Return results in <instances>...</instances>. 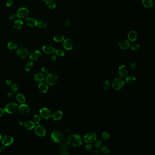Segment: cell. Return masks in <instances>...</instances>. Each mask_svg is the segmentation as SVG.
<instances>
[{
    "label": "cell",
    "instance_id": "38",
    "mask_svg": "<svg viewBox=\"0 0 155 155\" xmlns=\"http://www.w3.org/2000/svg\"><path fill=\"white\" fill-rule=\"evenodd\" d=\"M55 52L57 55L60 56H62L65 55L64 52H63V51L60 50V49H57V50H55Z\"/></svg>",
    "mask_w": 155,
    "mask_h": 155
},
{
    "label": "cell",
    "instance_id": "44",
    "mask_svg": "<svg viewBox=\"0 0 155 155\" xmlns=\"http://www.w3.org/2000/svg\"><path fill=\"white\" fill-rule=\"evenodd\" d=\"M92 146L91 144L87 145L85 147L86 150H87V151H89L91 150H92Z\"/></svg>",
    "mask_w": 155,
    "mask_h": 155
},
{
    "label": "cell",
    "instance_id": "40",
    "mask_svg": "<svg viewBox=\"0 0 155 155\" xmlns=\"http://www.w3.org/2000/svg\"><path fill=\"white\" fill-rule=\"evenodd\" d=\"M131 48L132 50H133L134 51H137L139 49V45L137 44H133L131 45Z\"/></svg>",
    "mask_w": 155,
    "mask_h": 155
},
{
    "label": "cell",
    "instance_id": "6",
    "mask_svg": "<svg viewBox=\"0 0 155 155\" xmlns=\"http://www.w3.org/2000/svg\"><path fill=\"white\" fill-rule=\"evenodd\" d=\"M29 10L26 7H21L16 12V16L19 18H26L29 15Z\"/></svg>",
    "mask_w": 155,
    "mask_h": 155
},
{
    "label": "cell",
    "instance_id": "52",
    "mask_svg": "<svg viewBox=\"0 0 155 155\" xmlns=\"http://www.w3.org/2000/svg\"><path fill=\"white\" fill-rule=\"evenodd\" d=\"M12 96V94H11V92H9V93H8V94H7V97H10L11 96Z\"/></svg>",
    "mask_w": 155,
    "mask_h": 155
},
{
    "label": "cell",
    "instance_id": "32",
    "mask_svg": "<svg viewBox=\"0 0 155 155\" xmlns=\"http://www.w3.org/2000/svg\"><path fill=\"white\" fill-rule=\"evenodd\" d=\"M33 66V63L32 61H29L26 63V70L27 71H29L31 70Z\"/></svg>",
    "mask_w": 155,
    "mask_h": 155
},
{
    "label": "cell",
    "instance_id": "5",
    "mask_svg": "<svg viewBox=\"0 0 155 155\" xmlns=\"http://www.w3.org/2000/svg\"><path fill=\"white\" fill-rule=\"evenodd\" d=\"M97 139V135L95 132H90L84 136L85 142L88 143H92L95 142Z\"/></svg>",
    "mask_w": 155,
    "mask_h": 155
},
{
    "label": "cell",
    "instance_id": "13",
    "mask_svg": "<svg viewBox=\"0 0 155 155\" xmlns=\"http://www.w3.org/2000/svg\"><path fill=\"white\" fill-rule=\"evenodd\" d=\"M119 74L120 76L124 78L126 77L128 75V70L126 66L124 65L120 66L119 68Z\"/></svg>",
    "mask_w": 155,
    "mask_h": 155
},
{
    "label": "cell",
    "instance_id": "15",
    "mask_svg": "<svg viewBox=\"0 0 155 155\" xmlns=\"http://www.w3.org/2000/svg\"><path fill=\"white\" fill-rule=\"evenodd\" d=\"M43 51L44 52L47 54H52V53L55 52V49L54 47L50 44H47L45 45L42 48Z\"/></svg>",
    "mask_w": 155,
    "mask_h": 155
},
{
    "label": "cell",
    "instance_id": "47",
    "mask_svg": "<svg viewBox=\"0 0 155 155\" xmlns=\"http://www.w3.org/2000/svg\"><path fill=\"white\" fill-rule=\"evenodd\" d=\"M5 110L4 109L0 108V116H2L5 114Z\"/></svg>",
    "mask_w": 155,
    "mask_h": 155
},
{
    "label": "cell",
    "instance_id": "11",
    "mask_svg": "<svg viewBox=\"0 0 155 155\" xmlns=\"http://www.w3.org/2000/svg\"><path fill=\"white\" fill-rule=\"evenodd\" d=\"M63 47L67 51H71L74 47L73 42L70 39H66L63 42Z\"/></svg>",
    "mask_w": 155,
    "mask_h": 155
},
{
    "label": "cell",
    "instance_id": "20",
    "mask_svg": "<svg viewBox=\"0 0 155 155\" xmlns=\"http://www.w3.org/2000/svg\"><path fill=\"white\" fill-rule=\"evenodd\" d=\"M128 39L131 42L135 41L137 38V33L135 31H131L128 34Z\"/></svg>",
    "mask_w": 155,
    "mask_h": 155
},
{
    "label": "cell",
    "instance_id": "30",
    "mask_svg": "<svg viewBox=\"0 0 155 155\" xmlns=\"http://www.w3.org/2000/svg\"><path fill=\"white\" fill-rule=\"evenodd\" d=\"M136 79L134 76H130L127 77L126 79V82L127 84H131L134 83Z\"/></svg>",
    "mask_w": 155,
    "mask_h": 155
},
{
    "label": "cell",
    "instance_id": "14",
    "mask_svg": "<svg viewBox=\"0 0 155 155\" xmlns=\"http://www.w3.org/2000/svg\"><path fill=\"white\" fill-rule=\"evenodd\" d=\"M36 133L40 137L44 136L46 133V130L45 127L42 126H37L35 128Z\"/></svg>",
    "mask_w": 155,
    "mask_h": 155
},
{
    "label": "cell",
    "instance_id": "33",
    "mask_svg": "<svg viewBox=\"0 0 155 155\" xmlns=\"http://www.w3.org/2000/svg\"><path fill=\"white\" fill-rule=\"evenodd\" d=\"M37 25H38V26L40 28H44L47 26V23L43 21H40L39 22H38Z\"/></svg>",
    "mask_w": 155,
    "mask_h": 155
},
{
    "label": "cell",
    "instance_id": "39",
    "mask_svg": "<svg viewBox=\"0 0 155 155\" xmlns=\"http://www.w3.org/2000/svg\"><path fill=\"white\" fill-rule=\"evenodd\" d=\"M109 87H110V82H109V81L106 80L103 83V88L106 90L109 88Z\"/></svg>",
    "mask_w": 155,
    "mask_h": 155
},
{
    "label": "cell",
    "instance_id": "16",
    "mask_svg": "<svg viewBox=\"0 0 155 155\" xmlns=\"http://www.w3.org/2000/svg\"><path fill=\"white\" fill-rule=\"evenodd\" d=\"M13 137L10 136L6 135L3 137L2 142L4 146H9L13 142Z\"/></svg>",
    "mask_w": 155,
    "mask_h": 155
},
{
    "label": "cell",
    "instance_id": "7",
    "mask_svg": "<svg viewBox=\"0 0 155 155\" xmlns=\"http://www.w3.org/2000/svg\"><path fill=\"white\" fill-rule=\"evenodd\" d=\"M18 106L15 103H10L8 104L5 108V112L8 113H13L17 110Z\"/></svg>",
    "mask_w": 155,
    "mask_h": 155
},
{
    "label": "cell",
    "instance_id": "46",
    "mask_svg": "<svg viewBox=\"0 0 155 155\" xmlns=\"http://www.w3.org/2000/svg\"><path fill=\"white\" fill-rule=\"evenodd\" d=\"M130 67L132 69H135L137 68V65L136 64V63H132L131 64Z\"/></svg>",
    "mask_w": 155,
    "mask_h": 155
},
{
    "label": "cell",
    "instance_id": "43",
    "mask_svg": "<svg viewBox=\"0 0 155 155\" xmlns=\"http://www.w3.org/2000/svg\"><path fill=\"white\" fill-rule=\"evenodd\" d=\"M13 3L12 0H7L6 2V5L7 7H10Z\"/></svg>",
    "mask_w": 155,
    "mask_h": 155
},
{
    "label": "cell",
    "instance_id": "51",
    "mask_svg": "<svg viewBox=\"0 0 155 155\" xmlns=\"http://www.w3.org/2000/svg\"><path fill=\"white\" fill-rule=\"evenodd\" d=\"M100 150H99V149H97V150H95V151L94 152V153L96 155H98V154H99L100 153Z\"/></svg>",
    "mask_w": 155,
    "mask_h": 155
},
{
    "label": "cell",
    "instance_id": "19",
    "mask_svg": "<svg viewBox=\"0 0 155 155\" xmlns=\"http://www.w3.org/2000/svg\"><path fill=\"white\" fill-rule=\"evenodd\" d=\"M26 22L27 25L31 27L36 26L37 25L38 21L36 19L32 17H28L26 19Z\"/></svg>",
    "mask_w": 155,
    "mask_h": 155
},
{
    "label": "cell",
    "instance_id": "9",
    "mask_svg": "<svg viewBox=\"0 0 155 155\" xmlns=\"http://www.w3.org/2000/svg\"><path fill=\"white\" fill-rule=\"evenodd\" d=\"M16 52L17 55L22 58H26L29 54V52L27 50L26 48L23 47H20L18 48Z\"/></svg>",
    "mask_w": 155,
    "mask_h": 155
},
{
    "label": "cell",
    "instance_id": "3",
    "mask_svg": "<svg viewBox=\"0 0 155 155\" xmlns=\"http://www.w3.org/2000/svg\"><path fill=\"white\" fill-rule=\"evenodd\" d=\"M46 80L47 82L51 86L55 85L58 82V77L54 74H48Z\"/></svg>",
    "mask_w": 155,
    "mask_h": 155
},
{
    "label": "cell",
    "instance_id": "45",
    "mask_svg": "<svg viewBox=\"0 0 155 155\" xmlns=\"http://www.w3.org/2000/svg\"><path fill=\"white\" fill-rule=\"evenodd\" d=\"M42 71L43 72L47 74V75H48V74H49V71H48V69L46 67H42Z\"/></svg>",
    "mask_w": 155,
    "mask_h": 155
},
{
    "label": "cell",
    "instance_id": "36",
    "mask_svg": "<svg viewBox=\"0 0 155 155\" xmlns=\"http://www.w3.org/2000/svg\"><path fill=\"white\" fill-rule=\"evenodd\" d=\"M102 137L104 140H108L110 137V135L107 132H104L102 134Z\"/></svg>",
    "mask_w": 155,
    "mask_h": 155
},
{
    "label": "cell",
    "instance_id": "17",
    "mask_svg": "<svg viewBox=\"0 0 155 155\" xmlns=\"http://www.w3.org/2000/svg\"><path fill=\"white\" fill-rule=\"evenodd\" d=\"M119 46L121 49L126 50L129 48L130 46V43L128 40H122L119 42Z\"/></svg>",
    "mask_w": 155,
    "mask_h": 155
},
{
    "label": "cell",
    "instance_id": "26",
    "mask_svg": "<svg viewBox=\"0 0 155 155\" xmlns=\"http://www.w3.org/2000/svg\"><path fill=\"white\" fill-rule=\"evenodd\" d=\"M142 4L146 8H151L153 5V0H142Z\"/></svg>",
    "mask_w": 155,
    "mask_h": 155
},
{
    "label": "cell",
    "instance_id": "2",
    "mask_svg": "<svg viewBox=\"0 0 155 155\" xmlns=\"http://www.w3.org/2000/svg\"><path fill=\"white\" fill-rule=\"evenodd\" d=\"M51 138L54 142L59 143L62 142L64 136L61 132L58 130H55L52 131L51 134Z\"/></svg>",
    "mask_w": 155,
    "mask_h": 155
},
{
    "label": "cell",
    "instance_id": "21",
    "mask_svg": "<svg viewBox=\"0 0 155 155\" xmlns=\"http://www.w3.org/2000/svg\"><path fill=\"white\" fill-rule=\"evenodd\" d=\"M23 25V23L20 19H17L14 22V27L16 30H20L22 28Z\"/></svg>",
    "mask_w": 155,
    "mask_h": 155
},
{
    "label": "cell",
    "instance_id": "22",
    "mask_svg": "<svg viewBox=\"0 0 155 155\" xmlns=\"http://www.w3.org/2000/svg\"><path fill=\"white\" fill-rule=\"evenodd\" d=\"M59 151L60 153L62 155H68V151L67 147L65 144L60 145L59 146Z\"/></svg>",
    "mask_w": 155,
    "mask_h": 155
},
{
    "label": "cell",
    "instance_id": "4",
    "mask_svg": "<svg viewBox=\"0 0 155 155\" xmlns=\"http://www.w3.org/2000/svg\"><path fill=\"white\" fill-rule=\"evenodd\" d=\"M125 82L121 78L114 79L113 82L112 87L116 91H119L123 87Z\"/></svg>",
    "mask_w": 155,
    "mask_h": 155
},
{
    "label": "cell",
    "instance_id": "34",
    "mask_svg": "<svg viewBox=\"0 0 155 155\" xmlns=\"http://www.w3.org/2000/svg\"><path fill=\"white\" fill-rule=\"evenodd\" d=\"M11 89L13 93H16L18 91V86L17 84H12L11 86Z\"/></svg>",
    "mask_w": 155,
    "mask_h": 155
},
{
    "label": "cell",
    "instance_id": "28",
    "mask_svg": "<svg viewBox=\"0 0 155 155\" xmlns=\"http://www.w3.org/2000/svg\"><path fill=\"white\" fill-rule=\"evenodd\" d=\"M64 39V37L62 35L60 34H57L54 37V40L56 42H61L63 41Z\"/></svg>",
    "mask_w": 155,
    "mask_h": 155
},
{
    "label": "cell",
    "instance_id": "12",
    "mask_svg": "<svg viewBox=\"0 0 155 155\" xmlns=\"http://www.w3.org/2000/svg\"><path fill=\"white\" fill-rule=\"evenodd\" d=\"M40 113L41 116L44 118L48 119L50 118L52 116V113L47 108H43L40 110Z\"/></svg>",
    "mask_w": 155,
    "mask_h": 155
},
{
    "label": "cell",
    "instance_id": "27",
    "mask_svg": "<svg viewBox=\"0 0 155 155\" xmlns=\"http://www.w3.org/2000/svg\"><path fill=\"white\" fill-rule=\"evenodd\" d=\"M34 79L36 82H41L45 79V76L43 74L39 73L35 75Z\"/></svg>",
    "mask_w": 155,
    "mask_h": 155
},
{
    "label": "cell",
    "instance_id": "18",
    "mask_svg": "<svg viewBox=\"0 0 155 155\" xmlns=\"http://www.w3.org/2000/svg\"><path fill=\"white\" fill-rule=\"evenodd\" d=\"M38 88L41 92L42 93H46L48 92L49 87L48 83L45 82H42L40 83L38 85Z\"/></svg>",
    "mask_w": 155,
    "mask_h": 155
},
{
    "label": "cell",
    "instance_id": "35",
    "mask_svg": "<svg viewBox=\"0 0 155 155\" xmlns=\"http://www.w3.org/2000/svg\"><path fill=\"white\" fill-rule=\"evenodd\" d=\"M101 152L104 154H108L110 153V150L108 147H103L101 149Z\"/></svg>",
    "mask_w": 155,
    "mask_h": 155
},
{
    "label": "cell",
    "instance_id": "48",
    "mask_svg": "<svg viewBox=\"0 0 155 155\" xmlns=\"http://www.w3.org/2000/svg\"><path fill=\"white\" fill-rule=\"evenodd\" d=\"M70 24H71V21H70V20L69 19L66 20V21H65V25L66 26H68Z\"/></svg>",
    "mask_w": 155,
    "mask_h": 155
},
{
    "label": "cell",
    "instance_id": "54",
    "mask_svg": "<svg viewBox=\"0 0 155 155\" xmlns=\"http://www.w3.org/2000/svg\"><path fill=\"white\" fill-rule=\"evenodd\" d=\"M1 139H2V136H1V134H0V142Z\"/></svg>",
    "mask_w": 155,
    "mask_h": 155
},
{
    "label": "cell",
    "instance_id": "50",
    "mask_svg": "<svg viewBox=\"0 0 155 155\" xmlns=\"http://www.w3.org/2000/svg\"><path fill=\"white\" fill-rule=\"evenodd\" d=\"M11 82H11V80H7L6 81V83L8 85H11Z\"/></svg>",
    "mask_w": 155,
    "mask_h": 155
},
{
    "label": "cell",
    "instance_id": "31",
    "mask_svg": "<svg viewBox=\"0 0 155 155\" xmlns=\"http://www.w3.org/2000/svg\"><path fill=\"white\" fill-rule=\"evenodd\" d=\"M16 99L20 103H23L25 102V98L23 95L21 94H18L16 96Z\"/></svg>",
    "mask_w": 155,
    "mask_h": 155
},
{
    "label": "cell",
    "instance_id": "41",
    "mask_svg": "<svg viewBox=\"0 0 155 155\" xmlns=\"http://www.w3.org/2000/svg\"><path fill=\"white\" fill-rule=\"evenodd\" d=\"M102 143H103V142L101 140H98L96 142H95L94 146L96 148H98L101 147V146L102 145Z\"/></svg>",
    "mask_w": 155,
    "mask_h": 155
},
{
    "label": "cell",
    "instance_id": "24",
    "mask_svg": "<svg viewBox=\"0 0 155 155\" xmlns=\"http://www.w3.org/2000/svg\"><path fill=\"white\" fill-rule=\"evenodd\" d=\"M45 2L47 6L50 9H54L56 6V2L55 0H46Z\"/></svg>",
    "mask_w": 155,
    "mask_h": 155
},
{
    "label": "cell",
    "instance_id": "42",
    "mask_svg": "<svg viewBox=\"0 0 155 155\" xmlns=\"http://www.w3.org/2000/svg\"><path fill=\"white\" fill-rule=\"evenodd\" d=\"M16 17H17L16 15H15V14H11V15H10L9 16V19L10 21H13L16 18Z\"/></svg>",
    "mask_w": 155,
    "mask_h": 155
},
{
    "label": "cell",
    "instance_id": "23",
    "mask_svg": "<svg viewBox=\"0 0 155 155\" xmlns=\"http://www.w3.org/2000/svg\"><path fill=\"white\" fill-rule=\"evenodd\" d=\"M62 115H63L62 112L60 110H58L56 111L55 113H53L52 116L55 121H57L60 120V119L62 118Z\"/></svg>",
    "mask_w": 155,
    "mask_h": 155
},
{
    "label": "cell",
    "instance_id": "25",
    "mask_svg": "<svg viewBox=\"0 0 155 155\" xmlns=\"http://www.w3.org/2000/svg\"><path fill=\"white\" fill-rule=\"evenodd\" d=\"M35 124L34 122L32 121H27L25 122L24 126L27 130H31L34 128Z\"/></svg>",
    "mask_w": 155,
    "mask_h": 155
},
{
    "label": "cell",
    "instance_id": "10",
    "mask_svg": "<svg viewBox=\"0 0 155 155\" xmlns=\"http://www.w3.org/2000/svg\"><path fill=\"white\" fill-rule=\"evenodd\" d=\"M41 55L42 54L39 50H35L31 52L29 57L32 60L36 61L40 58Z\"/></svg>",
    "mask_w": 155,
    "mask_h": 155
},
{
    "label": "cell",
    "instance_id": "29",
    "mask_svg": "<svg viewBox=\"0 0 155 155\" xmlns=\"http://www.w3.org/2000/svg\"><path fill=\"white\" fill-rule=\"evenodd\" d=\"M7 47L10 50H14L17 48L18 45L16 42H10L8 43Z\"/></svg>",
    "mask_w": 155,
    "mask_h": 155
},
{
    "label": "cell",
    "instance_id": "8",
    "mask_svg": "<svg viewBox=\"0 0 155 155\" xmlns=\"http://www.w3.org/2000/svg\"><path fill=\"white\" fill-rule=\"evenodd\" d=\"M19 112L20 114L23 116H27L30 113L29 106L26 104H21L18 108Z\"/></svg>",
    "mask_w": 155,
    "mask_h": 155
},
{
    "label": "cell",
    "instance_id": "37",
    "mask_svg": "<svg viewBox=\"0 0 155 155\" xmlns=\"http://www.w3.org/2000/svg\"><path fill=\"white\" fill-rule=\"evenodd\" d=\"M33 120H34L35 123L38 124L41 120V117L39 115H35L34 117H33Z\"/></svg>",
    "mask_w": 155,
    "mask_h": 155
},
{
    "label": "cell",
    "instance_id": "53",
    "mask_svg": "<svg viewBox=\"0 0 155 155\" xmlns=\"http://www.w3.org/2000/svg\"><path fill=\"white\" fill-rule=\"evenodd\" d=\"M3 149H4V147H2L0 146V153H1V151H2Z\"/></svg>",
    "mask_w": 155,
    "mask_h": 155
},
{
    "label": "cell",
    "instance_id": "49",
    "mask_svg": "<svg viewBox=\"0 0 155 155\" xmlns=\"http://www.w3.org/2000/svg\"><path fill=\"white\" fill-rule=\"evenodd\" d=\"M51 59H52V60L53 61H55V60H56V59H57V57H56V56L55 55H53L52 56Z\"/></svg>",
    "mask_w": 155,
    "mask_h": 155
},
{
    "label": "cell",
    "instance_id": "1",
    "mask_svg": "<svg viewBox=\"0 0 155 155\" xmlns=\"http://www.w3.org/2000/svg\"><path fill=\"white\" fill-rule=\"evenodd\" d=\"M65 142L68 145L74 147H77L82 144L83 138L79 134H70L65 138Z\"/></svg>",
    "mask_w": 155,
    "mask_h": 155
}]
</instances>
